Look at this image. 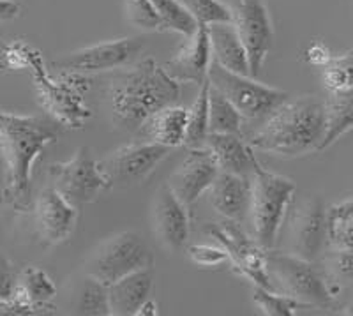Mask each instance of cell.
Listing matches in <instances>:
<instances>
[{
  "label": "cell",
  "instance_id": "obj_1",
  "mask_svg": "<svg viewBox=\"0 0 353 316\" xmlns=\"http://www.w3.org/2000/svg\"><path fill=\"white\" fill-rule=\"evenodd\" d=\"M61 132L62 124L53 117L17 115L0 110V150L9 172L8 201L20 213L30 207L34 161L61 138Z\"/></svg>",
  "mask_w": 353,
  "mask_h": 316
},
{
  "label": "cell",
  "instance_id": "obj_2",
  "mask_svg": "<svg viewBox=\"0 0 353 316\" xmlns=\"http://www.w3.org/2000/svg\"><path fill=\"white\" fill-rule=\"evenodd\" d=\"M179 81L173 80L154 59H143L134 68L117 72L110 85L113 124L137 131L159 110L176 104Z\"/></svg>",
  "mask_w": 353,
  "mask_h": 316
},
{
  "label": "cell",
  "instance_id": "obj_3",
  "mask_svg": "<svg viewBox=\"0 0 353 316\" xmlns=\"http://www.w3.org/2000/svg\"><path fill=\"white\" fill-rule=\"evenodd\" d=\"M325 135V101L305 94L285 103L263 120L249 145L270 156L299 157L318 150Z\"/></svg>",
  "mask_w": 353,
  "mask_h": 316
},
{
  "label": "cell",
  "instance_id": "obj_4",
  "mask_svg": "<svg viewBox=\"0 0 353 316\" xmlns=\"http://www.w3.org/2000/svg\"><path fill=\"white\" fill-rule=\"evenodd\" d=\"M251 205L249 214L253 221L254 240L261 249L276 246L277 232L293 200L295 182L283 175L258 166L251 177Z\"/></svg>",
  "mask_w": 353,
  "mask_h": 316
},
{
  "label": "cell",
  "instance_id": "obj_5",
  "mask_svg": "<svg viewBox=\"0 0 353 316\" xmlns=\"http://www.w3.org/2000/svg\"><path fill=\"white\" fill-rule=\"evenodd\" d=\"M265 267L274 290L299 300L307 308H332L334 295L313 261L292 255L267 249Z\"/></svg>",
  "mask_w": 353,
  "mask_h": 316
},
{
  "label": "cell",
  "instance_id": "obj_6",
  "mask_svg": "<svg viewBox=\"0 0 353 316\" xmlns=\"http://www.w3.org/2000/svg\"><path fill=\"white\" fill-rule=\"evenodd\" d=\"M154 261L147 240L137 232H121L101 242L85 264L88 277L110 286L128 274L150 267Z\"/></svg>",
  "mask_w": 353,
  "mask_h": 316
},
{
  "label": "cell",
  "instance_id": "obj_7",
  "mask_svg": "<svg viewBox=\"0 0 353 316\" xmlns=\"http://www.w3.org/2000/svg\"><path fill=\"white\" fill-rule=\"evenodd\" d=\"M207 78L210 85L239 110L242 119L248 120L269 119L290 97V94L285 90L267 87L254 80L253 77L226 71L217 62H210Z\"/></svg>",
  "mask_w": 353,
  "mask_h": 316
},
{
  "label": "cell",
  "instance_id": "obj_8",
  "mask_svg": "<svg viewBox=\"0 0 353 316\" xmlns=\"http://www.w3.org/2000/svg\"><path fill=\"white\" fill-rule=\"evenodd\" d=\"M172 150L157 141H141L117 148L108 156L101 157L97 164L108 182V189H128L152 175Z\"/></svg>",
  "mask_w": 353,
  "mask_h": 316
},
{
  "label": "cell",
  "instance_id": "obj_9",
  "mask_svg": "<svg viewBox=\"0 0 353 316\" xmlns=\"http://www.w3.org/2000/svg\"><path fill=\"white\" fill-rule=\"evenodd\" d=\"M232 25L248 52L249 75L256 78L272 48L274 28L265 0H226Z\"/></svg>",
  "mask_w": 353,
  "mask_h": 316
},
{
  "label": "cell",
  "instance_id": "obj_10",
  "mask_svg": "<svg viewBox=\"0 0 353 316\" xmlns=\"http://www.w3.org/2000/svg\"><path fill=\"white\" fill-rule=\"evenodd\" d=\"M50 177L53 188L74 207L92 204L101 192L108 189V182L88 147L78 148L69 161L52 164Z\"/></svg>",
  "mask_w": 353,
  "mask_h": 316
},
{
  "label": "cell",
  "instance_id": "obj_11",
  "mask_svg": "<svg viewBox=\"0 0 353 316\" xmlns=\"http://www.w3.org/2000/svg\"><path fill=\"white\" fill-rule=\"evenodd\" d=\"M141 50H143L141 37L105 41V43L74 50L68 55H62L61 59L53 62V68L65 72H74V75L110 71V69L128 66L140 55Z\"/></svg>",
  "mask_w": 353,
  "mask_h": 316
},
{
  "label": "cell",
  "instance_id": "obj_12",
  "mask_svg": "<svg viewBox=\"0 0 353 316\" xmlns=\"http://www.w3.org/2000/svg\"><path fill=\"white\" fill-rule=\"evenodd\" d=\"M30 69H32L34 80L39 90L41 103L57 122H61L62 126L78 128L90 117V112L85 108L83 99H81L80 88L65 81L50 80L39 52L34 57Z\"/></svg>",
  "mask_w": 353,
  "mask_h": 316
},
{
  "label": "cell",
  "instance_id": "obj_13",
  "mask_svg": "<svg viewBox=\"0 0 353 316\" xmlns=\"http://www.w3.org/2000/svg\"><path fill=\"white\" fill-rule=\"evenodd\" d=\"M207 232L212 239H216L228 253V260L237 268L239 273L244 274L248 279L253 281L258 286H263L267 290H274V284L267 274L265 267V249L251 242L241 230L235 226L233 221H226L221 224H209Z\"/></svg>",
  "mask_w": 353,
  "mask_h": 316
},
{
  "label": "cell",
  "instance_id": "obj_14",
  "mask_svg": "<svg viewBox=\"0 0 353 316\" xmlns=\"http://www.w3.org/2000/svg\"><path fill=\"white\" fill-rule=\"evenodd\" d=\"M219 166L207 147L189 148L188 156L184 157L179 168L170 175L168 182L175 197L189 207L193 205L205 191H209L216 177L219 175Z\"/></svg>",
  "mask_w": 353,
  "mask_h": 316
},
{
  "label": "cell",
  "instance_id": "obj_15",
  "mask_svg": "<svg viewBox=\"0 0 353 316\" xmlns=\"http://www.w3.org/2000/svg\"><path fill=\"white\" fill-rule=\"evenodd\" d=\"M327 237V210L318 197H309L295 210L290 224L292 255L313 261Z\"/></svg>",
  "mask_w": 353,
  "mask_h": 316
},
{
  "label": "cell",
  "instance_id": "obj_16",
  "mask_svg": "<svg viewBox=\"0 0 353 316\" xmlns=\"http://www.w3.org/2000/svg\"><path fill=\"white\" fill-rule=\"evenodd\" d=\"M154 232L161 248L176 253L184 249L189 239L188 207L175 197L168 184H161L152 204Z\"/></svg>",
  "mask_w": 353,
  "mask_h": 316
},
{
  "label": "cell",
  "instance_id": "obj_17",
  "mask_svg": "<svg viewBox=\"0 0 353 316\" xmlns=\"http://www.w3.org/2000/svg\"><path fill=\"white\" fill-rule=\"evenodd\" d=\"M78 221V207L69 204L53 186L44 188L36 201L37 232L46 244L68 239Z\"/></svg>",
  "mask_w": 353,
  "mask_h": 316
},
{
  "label": "cell",
  "instance_id": "obj_18",
  "mask_svg": "<svg viewBox=\"0 0 353 316\" xmlns=\"http://www.w3.org/2000/svg\"><path fill=\"white\" fill-rule=\"evenodd\" d=\"M212 48H210L209 27L198 23L193 36L188 37V43L173 59H170L163 69L179 83H196L201 85L209 75Z\"/></svg>",
  "mask_w": 353,
  "mask_h": 316
},
{
  "label": "cell",
  "instance_id": "obj_19",
  "mask_svg": "<svg viewBox=\"0 0 353 316\" xmlns=\"http://www.w3.org/2000/svg\"><path fill=\"white\" fill-rule=\"evenodd\" d=\"M154 288V267H145L128 274L108 286L110 315H138L141 306L150 299Z\"/></svg>",
  "mask_w": 353,
  "mask_h": 316
},
{
  "label": "cell",
  "instance_id": "obj_20",
  "mask_svg": "<svg viewBox=\"0 0 353 316\" xmlns=\"http://www.w3.org/2000/svg\"><path fill=\"white\" fill-rule=\"evenodd\" d=\"M210 191V204L223 217L242 223L249 216L251 205V180L233 173L219 172Z\"/></svg>",
  "mask_w": 353,
  "mask_h": 316
},
{
  "label": "cell",
  "instance_id": "obj_21",
  "mask_svg": "<svg viewBox=\"0 0 353 316\" xmlns=\"http://www.w3.org/2000/svg\"><path fill=\"white\" fill-rule=\"evenodd\" d=\"M205 147L214 154L221 172L251 179L254 170L260 166L253 154V147L245 144L241 135L209 132L207 140H205Z\"/></svg>",
  "mask_w": 353,
  "mask_h": 316
},
{
  "label": "cell",
  "instance_id": "obj_22",
  "mask_svg": "<svg viewBox=\"0 0 353 316\" xmlns=\"http://www.w3.org/2000/svg\"><path fill=\"white\" fill-rule=\"evenodd\" d=\"M209 37L210 48H212L214 62L225 68L226 71L244 75H249V60L245 46L242 39L239 37L237 30L232 25V21H221V23H210Z\"/></svg>",
  "mask_w": 353,
  "mask_h": 316
},
{
  "label": "cell",
  "instance_id": "obj_23",
  "mask_svg": "<svg viewBox=\"0 0 353 316\" xmlns=\"http://www.w3.org/2000/svg\"><path fill=\"white\" fill-rule=\"evenodd\" d=\"M188 108L172 104L156 112L145 122V132L149 135L150 140L157 144L170 148L181 147L184 145L185 131H188Z\"/></svg>",
  "mask_w": 353,
  "mask_h": 316
},
{
  "label": "cell",
  "instance_id": "obj_24",
  "mask_svg": "<svg viewBox=\"0 0 353 316\" xmlns=\"http://www.w3.org/2000/svg\"><path fill=\"white\" fill-rule=\"evenodd\" d=\"M350 129H353V87L330 90L325 99V135L318 150L329 148Z\"/></svg>",
  "mask_w": 353,
  "mask_h": 316
},
{
  "label": "cell",
  "instance_id": "obj_25",
  "mask_svg": "<svg viewBox=\"0 0 353 316\" xmlns=\"http://www.w3.org/2000/svg\"><path fill=\"white\" fill-rule=\"evenodd\" d=\"M209 92L210 81L209 78L200 85L196 101L188 110V131H185L184 145L189 148L205 147V140L209 135Z\"/></svg>",
  "mask_w": 353,
  "mask_h": 316
},
{
  "label": "cell",
  "instance_id": "obj_26",
  "mask_svg": "<svg viewBox=\"0 0 353 316\" xmlns=\"http://www.w3.org/2000/svg\"><path fill=\"white\" fill-rule=\"evenodd\" d=\"M242 115L219 90L210 85L209 92V132L241 135Z\"/></svg>",
  "mask_w": 353,
  "mask_h": 316
},
{
  "label": "cell",
  "instance_id": "obj_27",
  "mask_svg": "<svg viewBox=\"0 0 353 316\" xmlns=\"http://www.w3.org/2000/svg\"><path fill=\"white\" fill-rule=\"evenodd\" d=\"M17 288L23 293L28 302L36 306H50L48 302L55 297L57 288L53 281L44 270L37 267H27L21 273Z\"/></svg>",
  "mask_w": 353,
  "mask_h": 316
},
{
  "label": "cell",
  "instance_id": "obj_28",
  "mask_svg": "<svg viewBox=\"0 0 353 316\" xmlns=\"http://www.w3.org/2000/svg\"><path fill=\"white\" fill-rule=\"evenodd\" d=\"M159 18L165 23L166 30H175L182 36H193L198 27V21L181 0H150Z\"/></svg>",
  "mask_w": 353,
  "mask_h": 316
},
{
  "label": "cell",
  "instance_id": "obj_29",
  "mask_svg": "<svg viewBox=\"0 0 353 316\" xmlns=\"http://www.w3.org/2000/svg\"><path fill=\"white\" fill-rule=\"evenodd\" d=\"M253 299L258 304V308L261 309V313L269 316H292L295 315L297 309L307 308L305 304L292 299V297L285 295V293H276L272 290L258 286V284H254Z\"/></svg>",
  "mask_w": 353,
  "mask_h": 316
},
{
  "label": "cell",
  "instance_id": "obj_30",
  "mask_svg": "<svg viewBox=\"0 0 353 316\" xmlns=\"http://www.w3.org/2000/svg\"><path fill=\"white\" fill-rule=\"evenodd\" d=\"M77 313L80 315H110L108 286L88 277L85 279L78 300Z\"/></svg>",
  "mask_w": 353,
  "mask_h": 316
},
{
  "label": "cell",
  "instance_id": "obj_31",
  "mask_svg": "<svg viewBox=\"0 0 353 316\" xmlns=\"http://www.w3.org/2000/svg\"><path fill=\"white\" fill-rule=\"evenodd\" d=\"M323 81L329 90H343L353 87V50L341 57H332L323 66Z\"/></svg>",
  "mask_w": 353,
  "mask_h": 316
},
{
  "label": "cell",
  "instance_id": "obj_32",
  "mask_svg": "<svg viewBox=\"0 0 353 316\" xmlns=\"http://www.w3.org/2000/svg\"><path fill=\"white\" fill-rule=\"evenodd\" d=\"M184 8L194 17L198 23H221L232 21L226 4L219 0H181Z\"/></svg>",
  "mask_w": 353,
  "mask_h": 316
},
{
  "label": "cell",
  "instance_id": "obj_33",
  "mask_svg": "<svg viewBox=\"0 0 353 316\" xmlns=\"http://www.w3.org/2000/svg\"><path fill=\"white\" fill-rule=\"evenodd\" d=\"M125 14L132 25L143 30H166L150 0H125Z\"/></svg>",
  "mask_w": 353,
  "mask_h": 316
},
{
  "label": "cell",
  "instance_id": "obj_34",
  "mask_svg": "<svg viewBox=\"0 0 353 316\" xmlns=\"http://www.w3.org/2000/svg\"><path fill=\"white\" fill-rule=\"evenodd\" d=\"M327 237L336 251H353V216L327 223Z\"/></svg>",
  "mask_w": 353,
  "mask_h": 316
},
{
  "label": "cell",
  "instance_id": "obj_35",
  "mask_svg": "<svg viewBox=\"0 0 353 316\" xmlns=\"http://www.w3.org/2000/svg\"><path fill=\"white\" fill-rule=\"evenodd\" d=\"M36 53V50L30 48L28 44L11 43L2 52V59H4V64L11 69H30V64H32Z\"/></svg>",
  "mask_w": 353,
  "mask_h": 316
},
{
  "label": "cell",
  "instance_id": "obj_36",
  "mask_svg": "<svg viewBox=\"0 0 353 316\" xmlns=\"http://www.w3.org/2000/svg\"><path fill=\"white\" fill-rule=\"evenodd\" d=\"M189 258L200 267H217L228 261V253L225 248H210V246H193L189 248Z\"/></svg>",
  "mask_w": 353,
  "mask_h": 316
},
{
  "label": "cell",
  "instance_id": "obj_37",
  "mask_svg": "<svg viewBox=\"0 0 353 316\" xmlns=\"http://www.w3.org/2000/svg\"><path fill=\"white\" fill-rule=\"evenodd\" d=\"M18 277L11 261L0 251V300H8L17 290Z\"/></svg>",
  "mask_w": 353,
  "mask_h": 316
},
{
  "label": "cell",
  "instance_id": "obj_38",
  "mask_svg": "<svg viewBox=\"0 0 353 316\" xmlns=\"http://www.w3.org/2000/svg\"><path fill=\"white\" fill-rule=\"evenodd\" d=\"M353 216V197L348 200L341 201V204L334 205L327 210V223H332V221H341L345 217Z\"/></svg>",
  "mask_w": 353,
  "mask_h": 316
},
{
  "label": "cell",
  "instance_id": "obj_39",
  "mask_svg": "<svg viewBox=\"0 0 353 316\" xmlns=\"http://www.w3.org/2000/svg\"><path fill=\"white\" fill-rule=\"evenodd\" d=\"M330 59H332V57H330V52L321 43L313 44V46L307 50V60L313 66H321V68H323V66L329 64Z\"/></svg>",
  "mask_w": 353,
  "mask_h": 316
},
{
  "label": "cell",
  "instance_id": "obj_40",
  "mask_svg": "<svg viewBox=\"0 0 353 316\" xmlns=\"http://www.w3.org/2000/svg\"><path fill=\"white\" fill-rule=\"evenodd\" d=\"M20 14V4L12 0H0V21H11Z\"/></svg>",
  "mask_w": 353,
  "mask_h": 316
},
{
  "label": "cell",
  "instance_id": "obj_41",
  "mask_svg": "<svg viewBox=\"0 0 353 316\" xmlns=\"http://www.w3.org/2000/svg\"><path fill=\"white\" fill-rule=\"evenodd\" d=\"M8 188H9V172L6 164L4 154L0 150V207L8 200Z\"/></svg>",
  "mask_w": 353,
  "mask_h": 316
},
{
  "label": "cell",
  "instance_id": "obj_42",
  "mask_svg": "<svg viewBox=\"0 0 353 316\" xmlns=\"http://www.w3.org/2000/svg\"><path fill=\"white\" fill-rule=\"evenodd\" d=\"M12 2H20V0H12Z\"/></svg>",
  "mask_w": 353,
  "mask_h": 316
}]
</instances>
